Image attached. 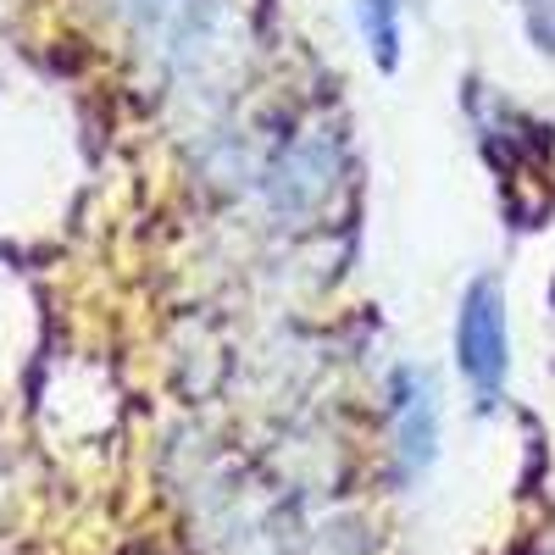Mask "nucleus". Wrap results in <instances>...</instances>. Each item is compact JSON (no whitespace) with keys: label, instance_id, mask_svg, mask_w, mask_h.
Here are the masks:
<instances>
[{"label":"nucleus","instance_id":"nucleus-2","mask_svg":"<svg viewBox=\"0 0 555 555\" xmlns=\"http://www.w3.org/2000/svg\"><path fill=\"white\" fill-rule=\"evenodd\" d=\"M389 434L405 478H423L439 455V389L423 366H400L389 384Z\"/></svg>","mask_w":555,"mask_h":555},{"label":"nucleus","instance_id":"nucleus-4","mask_svg":"<svg viewBox=\"0 0 555 555\" xmlns=\"http://www.w3.org/2000/svg\"><path fill=\"white\" fill-rule=\"evenodd\" d=\"M528 34L539 39V51H555V0H522Z\"/></svg>","mask_w":555,"mask_h":555},{"label":"nucleus","instance_id":"nucleus-3","mask_svg":"<svg viewBox=\"0 0 555 555\" xmlns=\"http://www.w3.org/2000/svg\"><path fill=\"white\" fill-rule=\"evenodd\" d=\"M356 28L384 67L400 56V0H356Z\"/></svg>","mask_w":555,"mask_h":555},{"label":"nucleus","instance_id":"nucleus-1","mask_svg":"<svg viewBox=\"0 0 555 555\" xmlns=\"http://www.w3.org/2000/svg\"><path fill=\"white\" fill-rule=\"evenodd\" d=\"M455 356L467 384L483 395V405H494V395L505 389V366H512V334H505V295L494 278H478L461 300L455 317Z\"/></svg>","mask_w":555,"mask_h":555}]
</instances>
